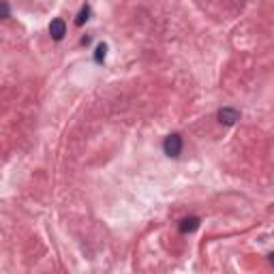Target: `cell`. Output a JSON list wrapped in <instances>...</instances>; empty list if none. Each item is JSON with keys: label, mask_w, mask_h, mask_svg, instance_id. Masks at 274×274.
I'll list each match as a JSON object with an SVG mask.
<instances>
[{"label": "cell", "mask_w": 274, "mask_h": 274, "mask_svg": "<svg viewBox=\"0 0 274 274\" xmlns=\"http://www.w3.org/2000/svg\"><path fill=\"white\" fill-rule=\"evenodd\" d=\"M105 56H107V45H105V43H101L99 47H96L94 60H96V62H103V60H105Z\"/></svg>", "instance_id": "8992f818"}, {"label": "cell", "mask_w": 274, "mask_h": 274, "mask_svg": "<svg viewBox=\"0 0 274 274\" xmlns=\"http://www.w3.org/2000/svg\"><path fill=\"white\" fill-rule=\"evenodd\" d=\"M270 262H272V264H274V253H272V255H270Z\"/></svg>", "instance_id": "ba28073f"}, {"label": "cell", "mask_w": 274, "mask_h": 274, "mask_svg": "<svg viewBox=\"0 0 274 274\" xmlns=\"http://www.w3.org/2000/svg\"><path fill=\"white\" fill-rule=\"evenodd\" d=\"M163 148H165V154L167 156H172V159H176L180 152H182V139H180V135H169L165 143H163Z\"/></svg>", "instance_id": "6da1fadb"}, {"label": "cell", "mask_w": 274, "mask_h": 274, "mask_svg": "<svg viewBox=\"0 0 274 274\" xmlns=\"http://www.w3.org/2000/svg\"><path fill=\"white\" fill-rule=\"evenodd\" d=\"M88 15H90V6H88V4H84V6H82V11H80V15L75 17V24H77V26H84V24L88 22Z\"/></svg>", "instance_id": "5b68a950"}, {"label": "cell", "mask_w": 274, "mask_h": 274, "mask_svg": "<svg viewBox=\"0 0 274 274\" xmlns=\"http://www.w3.org/2000/svg\"><path fill=\"white\" fill-rule=\"evenodd\" d=\"M2 15H4V17H9V6H6V2L2 4Z\"/></svg>", "instance_id": "52a82bcc"}, {"label": "cell", "mask_w": 274, "mask_h": 274, "mask_svg": "<svg viewBox=\"0 0 274 274\" xmlns=\"http://www.w3.org/2000/svg\"><path fill=\"white\" fill-rule=\"evenodd\" d=\"M219 120L229 127V125H236V122L240 120V114L231 107H223V109H219Z\"/></svg>", "instance_id": "7a4b0ae2"}, {"label": "cell", "mask_w": 274, "mask_h": 274, "mask_svg": "<svg viewBox=\"0 0 274 274\" xmlns=\"http://www.w3.org/2000/svg\"><path fill=\"white\" fill-rule=\"evenodd\" d=\"M199 227V219H195V217H191V219H184L180 223V231L182 233H191V231H195Z\"/></svg>", "instance_id": "277c9868"}, {"label": "cell", "mask_w": 274, "mask_h": 274, "mask_svg": "<svg viewBox=\"0 0 274 274\" xmlns=\"http://www.w3.org/2000/svg\"><path fill=\"white\" fill-rule=\"evenodd\" d=\"M49 35H51V39H56V41H60V39L67 35V26H64L62 19H54V22L49 24Z\"/></svg>", "instance_id": "3957f363"}]
</instances>
